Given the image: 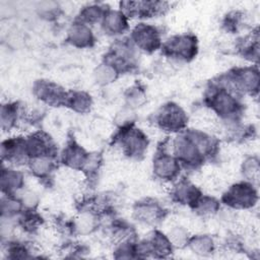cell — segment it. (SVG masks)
Returning <instances> with one entry per match:
<instances>
[{"mask_svg": "<svg viewBox=\"0 0 260 260\" xmlns=\"http://www.w3.org/2000/svg\"><path fill=\"white\" fill-rule=\"evenodd\" d=\"M66 105L79 113L87 112L91 107L90 96L84 92H72L68 94Z\"/></svg>", "mask_w": 260, "mask_h": 260, "instance_id": "e0dca14e", "label": "cell"}, {"mask_svg": "<svg viewBox=\"0 0 260 260\" xmlns=\"http://www.w3.org/2000/svg\"><path fill=\"white\" fill-rule=\"evenodd\" d=\"M243 172L245 176L252 181L258 180V174H259V168H258V161L254 158H250L247 161H245L243 166Z\"/></svg>", "mask_w": 260, "mask_h": 260, "instance_id": "44dd1931", "label": "cell"}, {"mask_svg": "<svg viewBox=\"0 0 260 260\" xmlns=\"http://www.w3.org/2000/svg\"><path fill=\"white\" fill-rule=\"evenodd\" d=\"M209 107L223 118H234L239 114L240 104L229 88L215 87L207 98Z\"/></svg>", "mask_w": 260, "mask_h": 260, "instance_id": "6da1fadb", "label": "cell"}, {"mask_svg": "<svg viewBox=\"0 0 260 260\" xmlns=\"http://www.w3.org/2000/svg\"><path fill=\"white\" fill-rule=\"evenodd\" d=\"M102 25L105 32L109 35L123 34L128 27L127 16L122 11L107 10L102 19Z\"/></svg>", "mask_w": 260, "mask_h": 260, "instance_id": "8fae6325", "label": "cell"}, {"mask_svg": "<svg viewBox=\"0 0 260 260\" xmlns=\"http://www.w3.org/2000/svg\"><path fill=\"white\" fill-rule=\"evenodd\" d=\"M194 251H198V252H207V250L210 249V247L212 246V241L209 238L206 237H201V238H196L193 240V242L191 243Z\"/></svg>", "mask_w": 260, "mask_h": 260, "instance_id": "7402d4cb", "label": "cell"}, {"mask_svg": "<svg viewBox=\"0 0 260 260\" xmlns=\"http://www.w3.org/2000/svg\"><path fill=\"white\" fill-rule=\"evenodd\" d=\"M162 49L166 55L172 58L187 61L192 59L196 54V39L190 35L176 36L170 39L165 44Z\"/></svg>", "mask_w": 260, "mask_h": 260, "instance_id": "7a4b0ae2", "label": "cell"}, {"mask_svg": "<svg viewBox=\"0 0 260 260\" xmlns=\"http://www.w3.org/2000/svg\"><path fill=\"white\" fill-rule=\"evenodd\" d=\"M161 211H162L161 208L157 204L151 203V202L138 203L134 209V213L136 214L137 218L147 223H151L159 220L158 218L160 216Z\"/></svg>", "mask_w": 260, "mask_h": 260, "instance_id": "9a60e30c", "label": "cell"}, {"mask_svg": "<svg viewBox=\"0 0 260 260\" xmlns=\"http://www.w3.org/2000/svg\"><path fill=\"white\" fill-rule=\"evenodd\" d=\"M107 10H105L104 7L101 5H98V4L88 5L80 11L78 19L80 22L85 24L93 23L99 20H102Z\"/></svg>", "mask_w": 260, "mask_h": 260, "instance_id": "ac0fdd59", "label": "cell"}, {"mask_svg": "<svg viewBox=\"0 0 260 260\" xmlns=\"http://www.w3.org/2000/svg\"><path fill=\"white\" fill-rule=\"evenodd\" d=\"M155 122L158 127L166 131H180L185 127L187 117L179 106L168 104L156 113Z\"/></svg>", "mask_w": 260, "mask_h": 260, "instance_id": "3957f363", "label": "cell"}, {"mask_svg": "<svg viewBox=\"0 0 260 260\" xmlns=\"http://www.w3.org/2000/svg\"><path fill=\"white\" fill-rule=\"evenodd\" d=\"M180 171L179 160L167 153L157 155L153 161V172L164 180H173Z\"/></svg>", "mask_w": 260, "mask_h": 260, "instance_id": "30bf717a", "label": "cell"}, {"mask_svg": "<svg viewBox=\"0 0 260 260\" xmlns=\"http://www.w3.org/2000/svg\"><path fill=\"white\" fill-rule=\"evenodd\" d=\"M2 191L6 192L7 195H11L12 192L21 188L22 185V176L20 173L15 170L6 169L2 172L1 177Z\"/></svg>", "mask_w": 260, "mask_h": 260, "instance_id": "2e32d148", "label": "cell"}, {"mask_svg": "<svg viewBox=\"0 0 260 260\" xmlns=\"http://www.w3.org/2000/svg\"><path fill=\"white\" fill-rule=\"evenodd\" d=\"M68 41L77 47H88L93 42L90 28L80 21L71 25L68 31Z\"/></svg>", "mask_w": 260, "mask_h": 260, "instance_id": "7c38bea8", "label": "cell"}, {"mask_svg": "<svg viewBox=\"0 0 260 260\" xmlns=\"http://www.w3.org/2000/svg\"><path fill=\"white\" fill-rule=\"evenodd\" d=\"M168 8V4L157 1H126L121 2V11L127 17L137 16L140 18L152 17L161 14Z\"/></svg>", "mask_w": 260, "mask_h": 260, "instance_id": "8992f818", "label": "cell"}, {"mask_svg": "<svg viewBox=\"0 0 260 260\" xmlns=\"http://www.w3.org/2000/svg\"><path fill=\"white\" fill-rule=\"evenodd\" d=\"M29 168L35 175L39 177L46 176L53 168L51 156H39L29 159Z\"/></svg>", "mask_w": 260, "mask_h": 260, "instance_id": "ffe728a7", "label": "cell"}, {"mask_svg": "<svg viewBox=\"0 0 260 260\" xmlns=\"http://www.w3.org/2000/svg\"><path fill=\"white\" fill-rule=\"evenodd\" d=\"M200 195V192L188 182L179 183L174 190V196L178 201L192 206L196 204L198 199L201 197Z\"/></svg>", "mask_w": 260, "mask_h": 260, "instance_id": "5bb4252c", "label": "cell"}, {"mask_svg": "<svg viewBox=\"0 0 260 260\" xmlns=\"http://www.w3.org/2000/svg\"><path fill=\"white\" fill-rule=\"evenodd\" d=\"M230 79L237 90H243L250 93L254 90H258V72L253 68L239 69L230 76Z\"/></svg>", "mask_w": 260, "mask_h": 260, "instance_id": "9c48e42d", "label": "cell"}, {"mask_svg": "<svg viewBox=\"0 0 260 260\" xmlns=\"http://www.w3.org/2000/svg\"><path fill=\"white\" fill-rule=\"evenodd\" d=\"M35 93L43 102L52 105H66L68 94L57 84L49 81L40 80L35 86Z\"/></svg>", "mask_w": 260, "mask_h": 260, "instance_id": "ba28073f", "label": "cell"}, {"mask_svg": "<svg viewBox=\"0 0 260 260\" xmlns=\"http://www.w3.org/2000/svg\"><path fill=\"white\" fill-rule=\"evenodd\" d=\"M134 44L145 52L155 51L160 46L159 34L154 26L140 23L132 31Z\"/></svg>", "mask_w": 260, "mask_h": 260, "instance_id": "52a82bcc", "label": "cell"}, {"mask_svg": "<svg viewBox=\"0 0 260 260\" xmlns=\"http://www.w3.org/2000/svg\"><path fill=\"white\" fill-rule=\"evenodd\" d=\"M257 200V193L250 184L240 183L231 187L224 194L223 201L235 208H247L253 206Z\"/></svg>", "mask_w": 260, "mask_h": 260, "instance_id": "5b68a950", "label": "cell"}, {"mask_svg": "<svg viewBox=\"0 0 260 260\" xmlns=\"http://www.w3.org/2000/svg\"><path fill=\"white\" fill-rule=\"evenodd\" d=\"M123 151L129 156L142 155L147 148V139L144 134L132 127H125L121 130L118 138Z\"/></svg>", "mask_w": 260, "mask_h": 260, "instance_id": "277c9868", "label": "cell"}, {"mask_svg": "<svg viewBox=\"0 0 260 260\" xmlns=\"http://www.w3.org/2000/svg\"><path fill=\"white\" fill-rule=\"evenodd\" d=\"M89 155L77 144L71 143L66 147L63 153V161L67 166L74 169H84Z\"/></svg>", "mask_w": 260, "mask_h": 260, "instance_id": "4fadbf2b", "label": "cell"}, {"mask_svg": "<svg viewBox=\"0 0 260 260\" xmlns=\"http://www.w3.org/2000/svg\"><path fill=\"white\" fill-rule=\"evenodd\" d=\"M19 110L16 104H7L2 106L1 122L3 129H11L15 126L18 120Z\"/></svg>", "mask_w": 260, "mask_h": 260, "instance_id": "d6986e66", "label": "cell"}, {"mask_svg": "<svg viewBox=\"0 0 260 260\" xmlns=\"http://www.w3.org/2000/svg\"><path fill=\"white\" fill-rule=\"evenodd\" d=\"M126 99H127L129 105H133L132 107H139L138 105H140L143 102L144 93L138 87L131 88V90L129 91V94L127 95Z\"/></svg>", "mask_w": 260, "mask_h": 260, "instance_id": "603a6c76", "label": "cell"}]
</instances>
